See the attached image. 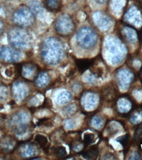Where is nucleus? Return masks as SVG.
<instances>
[{
	"label": "nucleus",
	"instance_id": "2f4dec72",
	"mask_svg": "<svg viewBox=\"0 0 142 160\" xmlns=\"http://www.w3.org/2000/svg\"><path fill=\"white\" fill-rule=\"evenodd\" d=\"M94 1L98 4L102 5V4H105V3H107L108 1H109V0H94Z\"/></svg>",
	"mask_w": 142,
	"mask_h": 160
},
{
	"label": "nucleus",
	"instance_id": "f3484780",
	"mask_svg": "<svg viewBox=\"0 0 142 160\" xmlns=\"http://www.w3.org/2000/svg\"><path fill=\"white\" fill-rule=\"evenodd\" d=\"M80 154L87 159H96L99 155V148L97 146H92L88 148L86 147L80 152Z\"/></svg>",
	"mask_w": 142,
	"mask_h": 160
},
{
	"label": "nucleus",
	"instance_id": "4468645a",
	"mask_svg": "<svg viewBox=\"0 0 142 160\" xmlns=\"http://www.w3.org/2000/svg\"><path fill=\"white\" fill-rule=\"evenodd\" d=\"M101 94L105 101L112 102L116 99L118 95V91L115 86L113 84H110L103 87L101 89Z\"/></svg>",
	"mask_w": 142,
	"mask_h": 160
},
{
	"label": "nucleus",
	"instance_id": "4be33fe9",
	"mask_svg": "<svg viewBox=\"0 0 142 160\" xmlns=\"http://www.w3.org/2000/svg\"><path fill=\"white\" fill-rule=\"evenodd\" d=\"M10 94V89H9L8 86L2 82H0V103L8 101Z\"/></svg>",
	"mask_w": 142,
	"mask_h": 160
},
{
	"label": "nucleus",
	"instance_id": "bb28decb",
	"mask_svg": "<svg viewBox=\"0 0 142 160\" xmlns=\"http://www.w3.org/2000/svg\"><path fill=\"white\" fill-rule=\"evenodd\" d=\"M95 135L92 132H86L84 135V144L85 148L87 146L91 144L95 141Z\"/></svg>",
	"mask_w": 142,
	"mask_h": 160
},
{
	"label": "nucleus",
	"instance_id": "72a5a7b5",
	"mask_svg": "<svg viewBox=\"0 0 142 160\" xmlns=\"http://www.w3.org/2000/svg\"><path fill=\"white\" fill-rule=\"evenodd\" d=\"M141 144H142V138H141Z\"/></svg>",
	"mask_w": 142,
	"mask_h": 160
},
{
	"label": "nucleus",
	"instance_id": "dca6fc26",
	"mask_svg": "<svg viewBox=\"0 0 142 160\" xmlns=\"http://www.w3.org/2000/svg\"><path fill=\"white\" fill-rule=\"evenodd\" d=\"M34 142L38 144L39 148H41L45 154H49L50 151V144L48 142V139L46 137L42 135L38 134L34 137Z\"/></svg>",
	"mask_w": 142,
	"mask_h": 160
},
{
	"label": "nucleus",
	"instance_id": "423d86ee",
	"mask_svg": "<svg viewBox=\"0 0 142 160\" xmlns=\"http://www.w3.org/2000/svg\"><path fill=\"white\" fill-rule=\"evenodd\" d=\"M76 42L79 47L86 50L93 49L97 43V33L88 26H83L76 33Z\"/></svg>",
	"mask_w": 142,
	"mask_h": 160
},
{
	"label": "nucleus",
	"instance_id": "393cba45",
	"mask_svg": "<svg viewBox=\"0 0 142 160\" xmlns=\"http://www.w3.org/2000/svg\"><path fill=\"white\" fill-rule=\"evenodd\" d=\"M29 5L30 9L35 15H38L39 14H41V12H42L43 7L40 4L39 2L37 1H32L29 2Z\"/></svg>",
	"mask_w": 142,
	"mask_h": 160
},
{
	"label": "nucleus",
	"instance_id": "f257e3e1",
	"mask_svg": "<svg viewBox=\"0 0 142 160\" xmlns=\"http://www.w3.org/2000/svg\"><path fill=\"white\" fill-rule=\"evenodd\" d=\"M40 57L47 65L55 66L63 61L65 55V45L55 37L45 38L40 45Z\"/></svg>",
	"mask_w": 142,
	"mask_h": 160
},
{
	"label": "nucleus",
	"instance_id": "1a4fd4ad",
	"mask_svg": "<svg viewBox=\"0 0 142 160\" xmlns=\"http://www.w3.org/2000/svg\"><path fill=\"white\" fill-rule=\"evenodd\" d=\"M107 49L111 55L113 64H118L123 61L126 55V48L117 39L113 38H109L107 42Z\"/></svg>",
	"mask_w": 142,
	"mask_h": 160
},
{
	"label": "nucleus",
	"instance_id": "ddd939ff",
	"mask_svg": "<svg viewBox=\"0 0 142 160\" xmlns=\"http://www.w3.org/2000/svg\"><path fill=\"white\" fill-rule=\"evenodd\" d=\"M126 22L135 26L142 24V13L136 5H132L124 15Z\"/></svg>",
	"mask_w": 142,
	"mask_h": 160
},
{
	"label": "nucleus",
	"instance_id": "c756f323",
	"mask_svg": "<svg viewBox=\"0 0 142 160\" xmlns=\"http://www.w3.org/2000/svg\"><path fill=\"white\" fill-rule=\"evenodd\" d=\"M141 134H142V123L138 126L136 131H135V134H134L135 139L137 140V139L139 138Z\"/></svg>",
	"mask_w": 142,
	"mask_h": 160
},
{
	"label": "nucleus",
	"instance_id": "7c9ffc66",
	"mask_svg": "<svg viewBox=\"0 0 142 160\" xmlns=\"http://www.w3.org/2000/svg\"><path fill=\"white\" fill-rule=\"evenodd\" d=\"M5 30V24L2 19L0 18V36H1Z\"/></svg>",
	"mask_w": 142,
	"mask_h": 160
},
{
	"label": "nucleus",
	"instance_id": "473e14b6",
	"mask_svg": "<svg viewBox=\"0 0 142 160\" xmlns=\"http://www.w3.org/2000/svg\"><path fill=\"white\" fill-rule=\"evenodd\" d=\"M2 122H3V120L1 119V118H0V128H2Z\"/></svg>",
	"mask_w": 142,
	"mask_h": 160
},
{
	"label": "nucleus",
	"instance_id": "2eb2a0df",
	"mask_svg": "<svg viewBox=\"0 0 142 160\" xmlns=\"http://www.w3.org/2000/svg\"><path fill=\"white\" fill-rule=\"evenodd\" d=\"M51 77L46 72H39L36 79L34 80V84L39 89H43L50 85Z\"/></svg>",
	"mask_w": 142,
	"mask_h": 160
},
{
	"label": "nucleus",
	"instance_id": "a878e982",
	"mask_svg": "<svg viewBox=\"0 0 142 160\" xmlns=\"http://www.w3.org/2000/svg\"><path fill=\"white\" fill-rule=\"evenodd\" d=\"M71 95L69 92H60L58 96L57 101L60 104H65L68 102L71 99Z\"/></svg>",
	"mask_w": 142,
	"mask_h": 160
},
{
	"label": "nucleus",
	"instance_id": "7ed1b4c3",
	"mask_svg": "<svg viewBox=\"0 0 142 160\" xmlns=\"http://www.w3.org/2000/svg\"><path fill=\"white\" fill-rule=\"evenodd\" d=\"M10 45L19 51L29 50L32 44V37L26 28L13 26L8 33Z\"/></svg>",
	"mask_w": 142,
	"mask_h": 160
},
{
	"label": "nucleus",
	"instance_id": "a211bd4d",
	"mask_svg": "<svg viewBox=\"0 0 142 160\" xmlns=\"http://www.w3.org/2000/svg\"><path fill=\"white\" fill-rule=\"evenodd\" d=\"M44 8L51 12H58L62 8V3L60 0H44Z\"/></svg>",
	"mask_w": 142,
	"mask_h": 160
},
{
	"label": "nucleus",
	"instance_id": "f8f14e48",
	"mask_svg": "<svg viewBox=\"0 0 142 160\" xmlns=\"http://www.w3.org/2000/svg\"><path fill=\"white\" fill-rule=\"evenodd\" d=\"M39 72V66L34 62L21 63V78L32 82Z\"/></svg>",
	"mask_w": 142,
	"mask_h": 160
},
{
	"label": "nucleus",
	"instance_id": "39448f33",
	"mask_svg": "<svg viewBox=\"0 0 142 160\" xmlns=\"http://www.w3.org/2000/svg\"><path fill=\"white\" fill-rule=\"evenodd\" d=\"M30 82L21 79L16 81L11 85L10 88L11 95L17 102H24L31 98L32 87L29 84Z\"/></svg>",
	"mask_w": 142,
	"mask_h": 160
},
{
	"label": "nucleus",
	"instance_id": "0eeeda50",
	"mask_svg": "<svg viewBox=\"0 0 142 160\" xmlns=\"http://www.w3.org/2000/svg\"><path fill=\"white\" fill-rule=\"evenodd\" d=\"M54 28L59 36L68 37L73 34L76 26L72 17L64 13L57 17L54 24Z\"/></svg>",
	"mask_w": 142,
	"mask_h": 160
},
{
	"label": "nucleus",
	"instance_id": "9d476101",
	"mask_svg": "<svg viewBox=\"0 0 142 160\" xmlns=\"http://www.w3.org/2000/svg\"><path fill=\"white\" fill-rule=\"evenodd\" d=\"M19 140L15 136L4 134L0 137V154L10 155L15 152L20 144Z\"/></svg>",
	"mask_w": 142,
	"mask_h": 160
},
{
	"label": "nucleus",
	"instance_id": "20e7f679",
	"mask_svg": "<svg viewBox=\"0 0 142 160\" xmlns=\"http://www.w3.org/2000/svg\"><path fill=\"white\" fill-rule=\"evenodd\" d=\"M11 21L15 26L27 29L34 24L36 15L29 6L21 5L13 12Z\"/></svg>",
	"mask_w": 142,
	"mask_h": 160
},
{
	"label": "nucleus",
	"instance_id": "412c9836",
	"mask_svg": "<svg viewBox=\"0 0 142 160\" xmlns=\"http://www.w3.org/2000/svg\"><path fill=\"white\" fill-rule=\"evenodd\" d=\"M122 35L124 36L123 38L129 43H134L137 39L136 31L132 28L130 27V26H127V27H125L124 28L123 32H122Z\"/></svg>",
	"mask_w": 142,
	"mask_h": 160
},
{
	"label": "nucleus",
	"instance_id": "6e6552de",
	"mask_svg": "<svg viewBox=\"0 0 142 160\" xmlns=\"http://www.w3.org/2000/svg\"><path fill=\"white\" fill-rule=\"evenodd\" d=\"M18 156L24 159H41L38 157L39 148L35 142L21 141L17 150Z\"/></svg>",
	"mask_w": 142,
	"mask_h": 160
},
{
	"label": "nucleus",
	"instance_id": "6ab92c4d",
	"mask_svg": "<svg viewBox=\"0 0 142 160\" xmlns=\"http://www.w3.org/2000/svg\"><path fill=\"white\" fill-rule=\"evenodd\" d=\"M94 64L93 59H78L76 60V65L78 70L82 73L86 70L91 68Z\"/></svg>",
	"mask_w": 142,
	"mask_h": 160
},
{
	"label": "nucleus",
	"instance_id": "5701e85b",
	"mask_svg": "<svg viewBox=\"0 0 142 160\" xmlns=\"http://www.w3.org/2000/svg\"><path fill=\"white\" fill-rule=\"evenodd\" d=\"M50 152L51 154L55 156L57 158H62L66 156L67 152L66 148L64 146H52L50 148Z\"/></svg>",
	"mask_w": 142,
	"mask_h": 160
},
{
	"label": "nucleus",
	"instance_id": "cd10ccee",
	"mask_svg": "<svg viewBox=\"0 0 142 160\" xmlns=\"http://www.w3.org/2000/svg\"><path fill=\"white\" fill-rule=\"evenodd\" d=\"M36 125L38 126H44V127H52L53 121L50 118H43L38 120Z\"/></svg>",
	"mask_w": 142,
	"mask_h": 160
},
{
	"label": "nucleus",
	"instance_id": "aec40b11",
	"mask_svg": "<svg viewBox=\"0 0 142 160\" xmlns=\"http://www.w3.org/2000/svg\"><path fill=\"white\" fill-rule=\"evenodd\" d=\"M66 133L61 129H58L53 132L50 135L51 141L56 144H59L62 142H65Z\"/></svg>",
	"mask_w": 142,
	"mask_h": 160
},
{
	"label": "nucleus",
	"instance_id": "9b49d317",
	"mask_svg": "<svg viewBox=\"0 0 142 160\" xmlns=\"http://www.w3.org/2000/svg\"><path fill=\"white\" fill-rule=\"evenodd\" d=\"M23 57L22 52L11 45H3L0 48V60L4 63H17Z\"/></svg>",
	"mask_w": 142,
	"mask_h": 160
},
{
	"label": "nucleus",
	"instance_id": "f03ea898",
	"mask_svg": "<svg viewBox=\"0 0 142 160\" xmlns=\"http://www.w3.org/2000/svg\"><path fill=\"white\" fill-rule=\"evenodd\" d=\"M32 113L27 110H19L13 113L8 120V126L11 131L18 137H23L34 128L31 119Z\"/></svg>",
	"mask_w": 142,
	"mask_h": 160
},
{
	"label": "nucleus",
	"instance_id": "c85d7f7f",
	"mask_svg": "<svg viewBox=\"0 0 142 160\" xmlns=\"http://www.w3.org/2000/svg\"><path fill=\"white\" fill-rule=\"evenodd\" d=\"M130 135L129 134H126L123 137H120L117 138V141H118L123 145L124 148H126L128 146V142L130 141Z\"/></svg>",
	"mask_w": 142,
	"mask_h": 160
},
{
	"label": "nucleus",
	"instance_id": "b1692460",
	"mask_svg": "<svg viewBox=\"0 0 142 160\" xmlns=\"http://www.w3.org/2000/svg\"><path fill=\"white\" fill-rule=\"evenodd\" d=\"M97 19V23L99 26V27H107V26L109 24L111 19L107 15H105L103 13L99 12L96 15Z\"/></svg>",
	"mask_w": 142,
	"mask_h": 160
}]
</instances>
